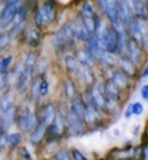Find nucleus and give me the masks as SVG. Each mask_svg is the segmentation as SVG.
Here are the masks:
<instances>
[{"instance_id": "nucleus-19", "label": "nucleus", "mask_w": 148, "mask_h": 160, "mask_svg": "<svg viewBox=\"0 0 148 160\" xmlns=\"http://www.w3.org/2000/svg\"><path fill=\"white\" fill-rule=\"evenodd\" d=\"M78 75L81 76V78H82L88 86L94 84V82H95V76H94V73L91 71V66L80 64V72H78Z\"/></svg>"}, {"instance_id": "nucleus-41", "label": "nucleus", "mask_w": 148, "mask_h": 160, "mask_svg": "<svg viewBox=\"0 0 148 160\" xmlns=\"http://www.w3.org/2000/svg\"><path fill=\"white\" fill-rule=\"evenodd\" d=\"M141 77H142V78H147V77H148V65L145 68V70H143V72H142Z\"/></svg>"}, {"instance_id": "nucleus-26", "label": "nucleus", "mask_w": 148, "mask_h": 160, "mask_svg": "<svg viewBox=\"0 0 148 160\" xmlns=\"http://www.w3.org/2000/svg\"><path fill=\"white\" fill-rule=\"evenodd\" d=\"M13 106V96L11 93H6L4 98L0 100V112H5L8 108H11Z\"/></svg>"}, {"instance_id": "nucleus-14", "label": "nucleus", "mask_w": 148, "mask_h": 160, "mask_svg": "<svg viewBox=\"0 0 148 160\" xmlns=\"http://www.w3.org/2000/svg\"><path fill=\"white\" fill-rule=\"evenodd\" d=\"M117 63L119 64L121 71H123L128 77H135L136 76V69L137 68L134 65V63L129 59L128 56L119 54V59H118Z\"/></svg>"}, {"instance_id": "nucleus-1", "label": "nucleus", "mask_w": 148, "mask_h": 160, "mask_svg": "<svg viewBox=\"0 0 148 160\" xmlns=\"http://www.w3.org/2000/svg\"><path fill=\"white\" fill-rule=\"evenodd\" d=\"M74 43L75 36L71 22H67L54 34L52 39V46L57 53H64L65 51L74 47Z\"/></svg>"}, {"instance_id": "nucleus-8", "label": "nucleus", "mask_w": 148, "mask_h": 160, "mask_svg": "<svg viewBox=\"0 0 148 160\" xmlns=\"http://www.w3.org/2000/svg\"><path fill=\"white\" fill-rule=\"evenodd\" d=\"M87 95L89 96L91 102L95 105L100 111H107V99L104 90H101L99 87L91 84L88 93H87Z\"/></svg>"}, {"instance_id": "nucleus-3", "label": "nucleus", "mask_w": 148, "mask_h": 160, "mask_svg": "<svg viewBox=\"0 0 148 160\" xmlns=\"http://www.w3.org/2000/svg\"><path fill=\"white\" fill-rule=\"evenodd\" d=\"M17 127L22 131L30 132L39 123L37 114L32 112L28 107H22L18 112H16V118H15Z\"/></svg>"}, {"instance_id": "nucleus-2", "label": "nucleus", "mask_w": 148, "mask_h": 160, "mask_svg": "<svg viewBox=\"0 0 148 160\" xmlns=\"http://www.w3.org/2000/svg\"><path fill=\"white\" fill-rule=\"evenodd\" d=\"M126 32H128V34H130L131 39H134L140 45L142 49L148 52V32L146 30V28L143 27L142 21L137 19L134 16L126 27Z\"/></svg>"}, {"instance_id": "nucleus-22", "label": "nucleus", "mask_w": 148, "mask_h": 160, "mask_svg": "<svg viewBox=\"0 0 148 160\" xmlns=\"http://www.w3.org/2000/svg\"><path fill=\"white\" fill-rule=\"evenodd\" d=\"M64 93L69 100H74L77 96V89L75 83L71 80H66L64 82Z\"/></svg>"}, {"instance_id": "nucleus-43", "label": "nucleus", "mask_w": 148, "mask_h": 160, "mask_svg": "<svg viewBox=\"0 0 148 160\" xmlns=\"http://www.w3.org/2000/svg\"><path fill=\"white\" fill-rule=\"evenodd\" d=\"M17 1H21V0H4V5H5V4H12V2H17Z\"/></svg>"}, {"instance_id": "nucleus-38", "label": "nucleus", "mask_w": 148, "mask_h": 160, "mask_svg": "<svg viewBox=\"0 0 148 160\" xmlns=\"http://www.w3.org/2000/svg\"><path fill=\"white\" fill-rule=\"evenodd\" d=\"M141 96H142L145 100H148V84H145V86L141 88Z\"/></svg>"}, {"instance_id": "nucleus-12", "label": "nucleus", "mask_w": 148, "mask_h": 160, "mask_svg": "<svg viewBox=\"0 0 148 160\" xmlns=\"http://www.w3.org/2000/svg\"><path fill=\"white\" fill-rule=\"evenodd\" d=\"M41 13L43 16L45 22L51 23L54 18H56V13H57V5L54 0H45L41 6Z\"/></svg>"}, {"instance_id": "nucleus-30", "label": "nucleus", "mask_w": 148, "mask_h": 160, "mask_svg": "<svg viewBox=\"0 0 148 160\" xmlns=\"http://www.w3.org/2000/svg\"><path fill=\"white\" fill-rule=\"evenodd\" d=\"M48 90H49L48 81L45 80V78H41V81H40V96H41V98L47 96V94H48Z\"/></svg>"}, {"instance_id": "nucleus-32", "label": "nucleus", "mask_w": 148, "mask_h": 160, "mask_svg": "<svg viewBox=\"0 0 148 160\" xmlns=\"http://www.w3.org/2000/svg\"><path fill=\"white\" fill-rule=\"evenodd\" d=\"M24 29V22L23 23H16L13 24V28L11 29V32H10V35H12V36H18L22 30Z\"/></svg>"}, {"instance_id": "nucleus-45", "label": "nucleus", "mask_w": 148, "mask_h": 160, "mask_svg": "<svg viewBox=\"0 0 148 160\" xmlns=\"http://www.w3.org/2000/svg\"><path fill=\"white\" fill-rule=\"evenodd\" d=\"M0 124H1V112H0Z\"/></svg>"}, {"instance_id": "nucleus-18", "label": "nucleus", "mask_w": 148, "mask_h": 160, "mask_svg": "<svg viewBox=\"0 0 148 160\" xmlns=\"http://www.w3.org/2000/svg\"><path fill=\"white\" fill-rule=\"evenodd\" d=\"M64 63H65L66 71L70 75H78L80 72V63L77 60V58L71 54H67L64 58Z\"/></svg>"}, {"instance_id": "nucleus-34", "label": "nucleus", "mask_w": 148, "mask_h": 160, "mask_svg": "<svg viewBox=\"0 0 148 160\" xmlns=\"http://www.w3.org/2000/svg\"><path fill=\"white\" fill-rule=\"evenodd\" d=\"M52 158L57 160H69L70 159V154L66 152V151H59V152H58L57 154H54Z\"/></svg>"}, {"instance_id": "nucleus-27", "label": "nucleus", "mask_w": 148, "mask_h": 160, "mask_svg": "<svg viewBox=\"0 0 148 160\" xmlns=\"http://www.w3.org/2000/svg\"><path fill=\"white\" fill-rule=\"evenodd\" d=\"M36 60H37V54H36L35 52H29V53L27 54V57H25L23 68H24V69H28V70H33L34 71V66H35Z\"/></svg>"}, {"instance_id": "nucleus-7", "label": "nucleus", "mask_w": 148, "mask_h": 160, "mask_svg": "<svg viewBox=\"0 0 148 160\" xmlns=\"http://www.w3.org/2000/svg\"><path fill=\"white\" fill-rule=\"evenodd\" d=\"M21 1L12 2V4H5V6L0 11V27L5 28L13 22V18L16 16L18 8L21 6Z\"/></svg>"}, {"instance_id": "nucleus-24", "label": "nucleus", "mask_w": 148, "mask_h": 160, "mask_svg": "<svg viewBox=\"0 0 148 160\" xmlns=\"http://www.w3.org/2000/svg\"><path fill=\"white\" fill-rule=\"evenodd\" d=\"M40 81L41 78L37 76V77H35L32 82V86H30V96H32V99H33V101H39V99L41 98L40 96Z\"/></svg>"}, {"instance_id": "nucleus-42", "label": "nucleus", "mask_w": 148, "mask_h": 160, "mask_svg": "<svg viewBox=\"0 0 148 160\" xmlns=\"http://www.w3.org/2000/svg\"><path fill=\"white\" fill-rule=\"evenodd\" d=\"M135 152H136V154H135V157H136V158H140V154H141V147H136V149H135Z\"/></svg>"}, {"instance_id": "nucleus-6", "label": "nucleus", "mask_w": 148, "mask_h": 160, "mask_svg": "<svg viewBox=\"0 0 148 160\" xmlns=\"http://www.w3.org/2000/svg\"><path fill=\"white\" fill-rule=\"evenodd\" d=\"M66 128L69 130V132L72 136H81L84 132V120L75 112L74 110H69L66 113Z\"/></svg>"}, {"instance_id": "nucleus-17", "label": "nucleus", "mask_w": 148, "mask_h": 160, "mask_svg": "<svg viewBox=\"0 0 148 160\" xmlns=\"http://www.w3.org/2000/svg\"><path fill=\"white\" fill-rule=\"evenodd\" d=\"M77 60L80 64L91 66L95 62V57L91 54V52L88 48H82L77 51Z\"/></svg>"}, {"instance_id": "nucleus-16", "label": "nucleus", "mask_w": 148, "mask_h": 160, "mask_svg": "<svg viewBox=\"0 0 148 160\" xmlns=\"http://www.w3.org/2000/svg\"><path fill=\"white\" fill-rule=\"evenodd\" d=\"M110 80L112 81L119 89H125L129 86V77L121 70H115L112 72Z\"/></svg>"}, {"instance_id": "nucleus-46", "label": "nucleus", "mask_w": 148, "mask_h": 160, "mask_svg": "<svg viewBox=\"0 0 148 160\" xmlns=\"http://www.w3.org/2000/svg\"><path fill=\"white\" fill-rule=\"evenodd\" d=\"M0 60H1V58H0Z\"/></svg>"}, {"instance_id": "nucleus-31", "label": "nucleus", "mask_w": 148, "mask_h": 160, "mask_svg": "<svg viewBox=\"0 0 148 160\" xmlns=\"http://www.w3.org/2000/svg\"><path fill=\"white\" fill-rule=\"evenodd\" d=\"M8 42H10V34H7V32L0 34V52L2 49H5V47L8 45Z\"/></svg>"}, {"instance_id": "nucleus-13", "label": "nucleus", "mask_w": 148, "mask_h": 160, "mask_svg": "<svg viewBox=\"0 0 148 160\" xmlns=\"http://www.w3.org/2000/svg\"><path fill=\"white\" fill-rule=\"evenodd\" d=\"M71 27H72V32H74V36L75 39H77L78 41H87L88 38H89V32L86 29L84 24H83L81 17L75 19L71 22Z\"/></svg>"}, {"instance_id": "nucleus-11", "label": "nucleus", "mask_w": 148, "mask_h": 160, "mask_svg": "<svg viewBox=\"0 0 148 160\" xmlns=\"http://www.w3.org/2000/svg\"><path fill=\"white\" fill-rule=\"evenodd\" d=\"M129 4L131 6L132 15L136 17L137 19H140L142 22L147 21V8H146V4L145 0H129Z\"/></svg>"}, {"instance_id": "nucleus-5", "label": "nucleus", "mask_w": 148, "mask_h": 160, "mask_svg": "<svg viewBox=\"0 0 148 160\" xmlns=\"http://www.w3.org/2000/svg\"><path fill=\"white\" fill-rule=\"evenodd\" d=\"M101 38L104 42L105 51L112 54L118 53V47H119V38H118V32L116 30L115 27H108V28H102Z\"/></svg>"}, {"instance_id": "nucleus-21", "label": "nucleus", "mask_w": 148, "mask_h": 160, "mask_svg": "<svg viewBox=\"0 0 148 160\" xmlns=\"http://www.w3.org/2000/svg\"><path fill=\"white\" fill-rule=\"evenodd\" d=\"M22 142V134L21 132H12L6 135V146L10 147V149L17 148Z\"/></svg>"}, {"instance_id": "nucleus-23", "label": "nucleus", "mask_w": 148, "mask_h": 160, "mask_svg": "<svg viewBox=\"0 0 148 160\" xmlns=\"http://www.w3.org/2000/svg\"><path fill=\"white\" fill-rule=\"evenodd\" d=\"M96 15L91 1H84L81 6V18H93Z\"/></svg>"}, {"instance_id": "nucleus-20", "label": "nucleus", "mask_w": 148, "mask_h": 160, "mask_svg": "<svg viewBox=\"0 0 148 160\" xmlns=\"http://www.w3.org/2000/svg\"><path fill=\"white\" fill-rule=\"evenodd\" d=\"M41 32L39 30V28H32L28 34V45L32 48H36L40 46L41 43Z\"/></svg>"}, {"instance_id": "nucleus-40", "label": "nucleus", "mask_w": 148, "mask_h": 160, "mask_svg": "<svg viewBox=\"0 0 148 160\" xmlns=\"http://www.w3.org/2000/svg\"><path fill=\"white\" fill-rule=\"evenodd\" d=\"M131 114H132L131 106H129V107H128V110H126V112H125V118H130V117H131Z\"/></svg>"}, {"instance_id": "nucleus-10", "label": "nucleus", "mask_w": 148, "mask_h": 160, "mask_svg": "<svg viewBox=\"0 0 148 160\" xmlns=\"http://www.w3.org/2000/svg\"><path fill=\"white\" fill-rule=\"evenodd\" d=\"M56 113H57V110H56V106L53 104H46L43 107L41 108V111L39 113L37 118H39V122L42 123L43 125L48 127L49 124L53 122L54 117H56Z\"/></svg>"}, {"instance_id": "nucleus-28", "label": "nucleus", "mask_w": 148, "mask_h": 160, "mask_svg": "<svg viewBox=\"0 0 148 160\" xmlns=\"http://www.w3.org/2000/svg\"><path fill=\"white\" fill-rule=\"evenodd\" d=\"M34 23H35V27L39 28V29L45 24V19H43V16L41 13V10L39 8L34 10Z\"/></svg>"}, {"instance_id": "nucleus-25", "label": "nucleus", "mask_w": 148, "mask_h": 160, "mask_svg": "<svg viewBox=\"0 0 148 160\" xmlns=\"http://www.w3.org/2000/svg\"><path fill=\"white\" fill-rule=\"evenodd\" d=\"M48 68V60L46 58H41L40 60H36L35 66H34V71L36 72V76L41 77L45 72L47 71Z\"/></svg>"}, {"instance_id": "nucleus-44", "label": "nucleus", "mask_w": 148, "mask_h": 160, "mask_svg": "<svg viewBox=\"0 0 148 160\" xmlns=\"http://www.w3.org/2000/svg\"><path fill=\"white\" fill-rule=\"evenodd\" d=\"M145 4H146V8H147V15H148V0H145Z\"/></svg>"}, {"instance_id": "nucleus-4", "label": "nucleus", "mask_w": 148, "mask_h": 160, "mask_svg": "<svg viewBox=\"0 0 148 160\" xmlns=\"http://www.w3.org/2000/svg\"><path fill=\"white\" fill-rule=\"evenodd\" d=\"M65 129H66L65 117H64L62 113L57 112L53 122L47 127L45 137H47V141H48V142L57 141V140L63 137L64 132H65Z\"/></svg>"}, {"instance_id": "nucleus-36", "label": "nucleus", "mask_w": 148, "mask_h": 160, "mask_svg": "<svg viewBox=\"0 0 148 160\" xmlns=\"http://www.w3.org/2000/svg\"><path fill=\"white\" fill-rule=\"evenodd\" d=\"M72 158H74L75 160H84L86 159V157H84L80 151H77V149H74V151H72Z\"/></svg>"}, {"instance_id": "nucleus-35", "label": "nucleus", "mask_w": 148, "mask_h": 160, "mask_svg": "<svg viewBox=\"0 0 148 160\" xmlns=\"http://www.w3.org/2000/svg\"><path fill=\"white\" fill-rule=\"evenodd\" d=\"M6 86V72L0 71V92H2Z\"/></svg>"}, {"instance_id": "nucleus-33", "label": "nucleus", "mask_w": 148, "mask_h": 160, "mask_svg": "<svg viewBox=\"0 0 148 160\" xmlns=\"http://www.w3.org/2000/svg\"><path fill=\"white\" fill-rule=\"evenodd\" d=\"M131 106V112L132 114H135V116H141L142 112H143V106L141 102H135V104L130 105Z\"/></svg>"}, {"instance_id": "nucleus-29", "label": "nucleus", "mask_w": 148, "mask_h": 160, "mask_svg": "<svg viewBox=\"0 0 148 160\" xmlns=\"http://www.w3.org/2000/svg\"><path fill=\"white\" fill-rule=\"evenodd\" d=\"M12 56H7V57H4L1 60H0V71H4V72H7L8 68L10 65L12 63Z\"/></svg>"}, {"instance_id": "nucleus-37", "label": "nucleus", "mask_w": 148, "mask_h": 160, "mask_svg": "<svg viewBox=\"0 0 148 160\" xmlns=\"http://www.w3.org/2000/svg\"><path fill=\"white\" fill-rule=\"evenodd\" d=\"M96 1V5H98L99 10L104 13L105 12V8H106V0H95Z\"/></svg>"}, {"instance_id": "nucleus-39", "label": "nucleus", "mask_w": 148, "mask_h": 160, "mask_svg": "<svg viewBox=\"0 0 148 160\" xmlns=\"http://www.w3.org/2000/svg\"><path fill=\"white\" fill-rule=\"evenodd\" d=\"M21 155H22L23 158H25V159H30V158H32V155L29 154L27 148H22V149H21Z\"/></svg>"}, {"instance_id": "nucleus-15", "label": "nucleus", "mask_w": 148, "mask_h": 160, "mask_svg": "<svg viewBox=\"0 0 148 160\" xmlns=\"http://www.w3.org/2000/svg\"><path fill=\"white\" fill-rule=\"evenodd\" d=\"M46 130H47V127L43 125L42 123H37V125L30 131V143L33 146H37V144L41 142L42 140L45 138V135H46Z\"/></svg>"}, {"instance_id": "nucleus-9", "label": "nucleus", "mask_w": 148, "mask_h": 160, "mask_svg": "<svg viewBox=\"0 0 148 160\" xmlns=\"http://www.w3.org/2000/svg\"><path fill=\"white\" fill-rule=\"evenodd\" d=\"M126 54L129 57V59L131 60L134 65L136 68H139L142 64V59H143V54H142V48L141 46L134 40V39H128L126 42Z\"/></svg>"}]
</instances>
